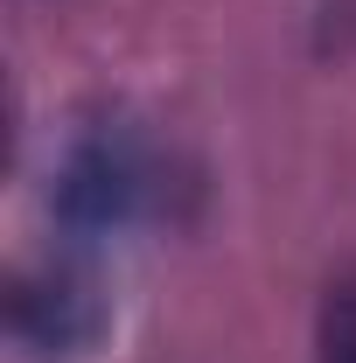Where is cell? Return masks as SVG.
I'll list each match as a JSON object with an SVG mask.
<instances>
[{
	"instance_id": "1",
	"label": "cell",
	"mask_w": 356,
	"mask_h": 363,
	"mask_svg": "<svg viewBox=\"0 0 356 363\" xmlns=\"http://www.w3.org/2000/svg\"><path fill=\"white\" fill-rule=\"evenodd\" d=\"M154 203H161V161L140 133V119L119 105L84 112L63 133V154L49 168V224L63 238V252L98 259L105 245L147 224Z\"/></svg>"
},
{
	"instance_id": "2",
	"label": "cell",
	"mask_w": 356,
	"mask_h": 363,
	"mask_svg": "<svg viewBox=\"0 0 356 363\" xmlns=\"http://www.w3.org/2000/svg\"><path fill=\"white\" fill-rule=\"evenodd\" d=\"M112 335V294L91 259L56 252L7 279V342L21 363H84Z\"/></svg>"
},
{
	"instance_id": "3",
	"label": "cell",
	"mask_w": 356,
	"mask_h": 363,
	"mask_svg": "<svg viewBox=\"0 0 356 363\" xmlns=\"http://www.w3.org/2000/svg\"><path fill=\"white\" fill-rule=\"evenodd\" d=\"M314 363H356V272H335L314 301Z\"/></svg>"
}]
</instances>
